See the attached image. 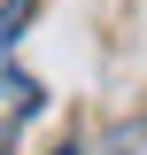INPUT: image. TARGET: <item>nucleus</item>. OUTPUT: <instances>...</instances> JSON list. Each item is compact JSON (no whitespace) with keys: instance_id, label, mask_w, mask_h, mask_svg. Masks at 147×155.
I'll list each match as a JSON object with an SVG mask.
<instances>
[{"instance_id":"f257e3e1","label":"nucleus","mask_w":147,"mask_h":155,"mask_svg":"<svg viewBox=\"0 0 147 155\" xmlns=\"http://www.w3.org/2000/svg\"><path fill=\"white\" fill-rule=\"evenodd\" d=\"M23 23H31V0H0V147H8V140L47 109V93L16 70V39H23Z\"/></svg>"},{"instance_id":"f03ea898","label":"nucleus","mask_w":147,"mask_h":155,"mask_svg":"<svg viewBox=\"0 0 147 155\" xmlns=\"http://www.w3.org/2000/svg\"><path fill=\"white\" fill-rule=\"evenodd\" d=\"M93 155H147V116H132V124H116V132L101 140Z\"/></svg>"}]
</instances>
